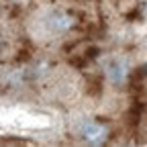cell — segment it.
I'll use <instances>...</instances> for the list:
<instances>
[{
	"label": "cell",
	"instance_id": "2",
	"mask_svg": "<svg viewBox=\"0 0 147 147\" xmlns=\"http://www.w3.org/2000/svg\"><path fill=\"white\" fill-rule=\"evenodd\" d=\"M106 76L113 84H121L125 78H127V65L125 61L121 59H113L108 65H106Z\"/></svg>",
	"mask_w": 147,
	"mask_h": 147
},
{
	"label": "cell",
	"instance_id": "4",
	"mask_svg": "<svg viewBox=\"0 0 147 147\" xmlns=\"http://www.w3.org/2000/svg\"><path fill=\"white\" fill-rule=\"evenodd\" d=\"M141 71H143V74H147V63H143V67H141Z\"/></svg>",
	"mask_w": 147,
	"mask_h": 147
},
{
	"label": "cell",
	"instance_id": "3",
	"mask_svg": "<svg viewBox=\"0 0 147 147\" xmlns=\"http://www.w3.org/2000/svg\"><path fill=\"white\" fill-rule=\"evenodd\" d=\"M47 23H49L51 31H55V33H63V31L71 29L74 18H71L69 14H65V12H55V14L49 16V21H47Z\"/></svg>",
	"mask_w": 147,
	"mask_h": 147
},
{
	"label": "cell",
	"instance_id": "1",
	"mask_svg": "<svg viewBox=\"0 0 147 147\" xmlns=\"http://www.w3.org/2000/svg\"><path fill=\"white\" fill-rule=\"evenodd\" d=\"M104 135H106V129L102 127V125H98V123H88V125H84V129H82V137L88 141V143H100L102 139H104Z\"/></svg>",
	"mask_w": 147,
	"mask_h": 147
}]
</instances>
